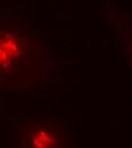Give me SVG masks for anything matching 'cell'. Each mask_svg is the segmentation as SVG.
<instances>
[{
    "label": "cell",
    "instance_id": "obj_1",
    "mask_svg": "<svg viewBox=\"0 0 132 148\" xmlns=\"http://www.w3.org/2000/svg\"><path fill=\"white\" fill-rule=\"evenodd\" d=\"M34 53V42L29 34L12 25L0 24V83L17 81L21 72L32 66Z\"/></svg>",
    "mask_w": 132,
    "mask_h": 148
},
{
    "label": "cell",
    "instance_id": "obj_2",
    "mask_svg": "<svg viewBox=\"0 0 132 148\" xmlns=\"http://www.w3.org/2000/svg\"><path fill=\"white\" fill-rule=\"evenodd\" d=\"M27 143L32 147H54L58 140L57 133L46 125L34 127L26 133Z\"/></svg>",
    "mask_w": 132,
    "mask_h": 148
}]
</instances>
